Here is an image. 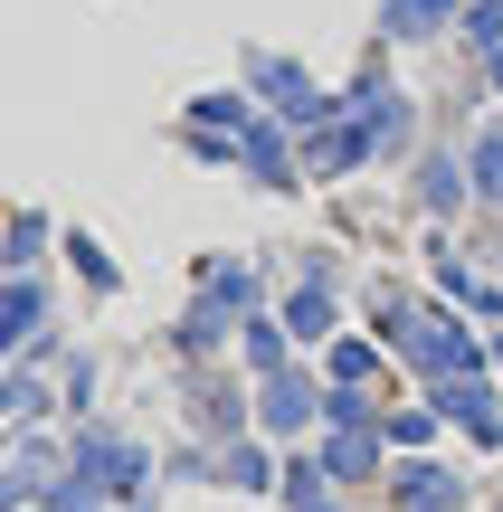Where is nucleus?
<instances>
[{
  "label": "nucleus",
  "mask_w": 503,
  "mask_h": 512,
  "mask_svg": "<svg viewBox=\"0 0 503 512\" xmlns=\"http://www.w3.org/2000/svg\"><path fill=\"white\" fill-rule=\"evenodd\" d=\"M390 512H466V475H447V465H399Z\"/></svg>",
  "instance_id": "f257e3e1"
},
{
  "label": "nucleus",
  "mask_w": 503,
  "mask_h": 512,
  "mask_svg": "<svg viewBox=\"0 0 503 512\" xmlns=\"http://www.w3.org/2000/svg\"><path fill=\"white\" fill-rule=\"evenodd\" d=\"M285 503H295V512L323 503V475H314V465H285Z\"/></svg>",
  "instance_id": "f03ea898"
},
{
  "label": "nucleus",
  "mask_w": 503,
  "mask_h": 512,
  "mask_svg": "<svg viewBox=\"0 0 503 512\" xmlns=\"http://www.w3.org/2000/svg\"><path fill=\"white\" fill-rule=\"evenodd\" d=\"M0 512H10V494H0Z\"/></svg>",
  "instance_id": "7ed1b4c3"
},
{
  "label": "nucleus",
  "mask_w": 503,
  "mask_h": 512,
  "mask_svg": "<svg viewBox=\"0 0 503 512\" xmlns=\"http://www.w3.org/2000/svg\"><path fill=\"white\" fill-rule=\"evenodd\" d=\"M314 512H333V503H314Z\"/></svg>",
  "instance_id": "20e7f679"
}]
</instances>
